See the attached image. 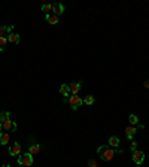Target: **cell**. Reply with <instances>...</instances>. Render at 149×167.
<instances>
[{
  "label": "cell",
  "instance_id": "6da1fadb",
  "mask_svg": "<svg viewBox=\"0 0 149 167\" xmlns=\"http://www.w3.org/2000/svg\"><path fill=\"white\" fill-rule=\"evenodd\" d=\"M97 154L100 155V158L103 161H111L112 158H113V155H115V151L109 145H103V146H100V148L97 149Z\"/></svg>",
  "mask_w": 149,
  "mask_h": 167
},
{
  "label": "cell",
  "instance_id": "7a4b0ae2",
  "mask_svg": "<svg viewBox=\"0 0 149 167\" xmlns=\"http://www.w3.org/2000/svg\"><path fill=\"white\" fill-rule=\"evenodd\" d=\"M11 116V113L9 112H6V118L2 121V125H3V130H6V131H15L17 130V124L9 118Z\"/></svg>",
  "mask_w": 149,
  "mask_h": 167
},
{
  "label": "cell",
  "instance_id": "3957f363",
  "mask_svg": "<svg viewBox=\"0 0 149 167\" xmlns=\"http://www.w3.org/2000/svg\"><path fill=\"white\" fill-rule=\"evenodd\" d=\"M18 163H19V166H22V167L31 166V164H33V155L28 154V152L21 154V155L18 157Z\"/></svg>",
  "mask_w": 149,
  "mask_h": 167
},
{
  "label": "cell",
  "instance_id": "277c9868",
  "mask_svg": "<svg viewBox=\"0 0 149 167\" xmlns=\"http://www.w3.org/2000/svg\"><path fill=\"white\" fill-rule=\"evenodd\" d=\"M67 102H69V105L72 106V109H73V111H76V109H78V108H79V106L84 103V100H82V99H81L78 94H74V95H70Z\"/></svg>",
  "mask_w": 149,
  "mask_h": 167
},
{
  "label": "cell",
  "instance_id": "5b68a950",
  "mask_svg": "<svg viewBox=\"0 0 149 167\" xmlns=\"http://www.w3.org/2000/svg\"><path fill=\"white\" fill-rule=\"evenodd\" d=\"M133 161L136 163V164H142L143 161H145V154L142 152V151H134L133 152Z\"/></svg>",
  "mask_w": 149,
  "mask_h": 167
},
{
  "label": "cell",
  "instance_id": "8992f818",
  "mask_svg": "<svg viewBox=\"0 0 149 167\" xmlns=\"http://www.w3.org/2000/svg\"><path fill=\"white\" fill-rule=\"evenodd\" d=\"M52 12H54L55 17L63 15V12H64V6H63L61 3H54V5H52Z\"/></svg>",
  "mask_w": 149,
  "mask_h": 167
},
{
  "label": "cell",
  "instance_id": "52a82bcc",
  "mask_svg": "<svg viewBox=\"0 0 149 167\" xmlns=\"http://www.w3.org/2000/svg\"><path fill=\"white\" fill-rule=\"evenodd\" d=\"M9 154L14 155V157H15V155H19V154H21V145H19V143H14V145L9 148Z\"/></svg>",
  "mask_w": 149,
  "mask_h": 167
},
{
  "label": "cell",
  "instance_id": "ba28073f",
  "mask_svg": "<svg viewBox=\"0 0 149 167\" xmlns=\"http://www.w3.org/2000/svg\"><path fill=\"white\" fill-rule=\"evenodd\" d=\"M60 94H61L64 99H67V100H69V97H70V90H69V85H61V87H60Z\"/></svg>",
  "mask_w": 149,
  "mask_h": 167
},
{
  "label": "cell",
  "instance_id": "9c48e42d",
  "mask_svg": "<svg viewBox=\"0 0 149 167\" xmlns=\"http://www.w3.org/2000/svg\"><path fill=\"white\" fill-rule=\"evenodd\" d=\"M81 82H76V84H70L69 85V90H70V94L72 95H74V94H78L79 93V90H81Z\"/></svg>",
  "mask_w": 149,
  "mask_h": 167
},
{
  "label": "cell",
  "instance_id": "30bf717a",
  "mask_svg": "<svg viewBox=\"0 0 149 167\" xmlns=\"http://www.w3.org/2000/svg\"><path fill=\"white\" fill-rule=\"evenodd\" d=\"M136 131H137L136 125H130V127H127V129H125V136H127L128 139H133V136L136 134Z\"/></svg>",
  "mask_w": 149,
  "mask_h": 167
},
{
  "label": "cell",
  "instance_id": "8fae6325",
  "mask_svg": "<svg viewBox=\"0 0 149 167\" xmlns=\"http://www.w3.org/2000/svg\"><path fill=\"white\" fill-rule=\"evenodd\" d=\"M9 140H11L9 133H5V131H3V133L0 134V143H2V145H8V143H9Z\"/></svg>",
  "mask_w": 149,
  "mask_h": 167
},
{
  "label": "cell",
  "instance_id": "7c38bea8",
  "mask_svg": "<svg viewBox=\"0 0 149 167\" xmlns=\"http://www.w3.org/2000/svg\"><path fill=\"white\" fill-rule=\"evenodd\" d=\"M46 21H48L51 25H55V24H58V17H55L54 14H48V15H46Z\"/></svg>",
  "mask_w": 149,
  "mask_h": 167
},
{
  "label": "cell",
  "instance_id": "4fadbf2b",
  "mask_svg": "<svg viewBox=\"0 0 149 167\" xmlns=\"http://www.w3.org/2000/svg\"><path fill=\"white\" fill-rule=\"evenodd\" d=\"M39 151H40L39 143H33V145H30V148H28V154L35 155V154H39Z\"/></svg>",
  "mask_w": 149,
  "mask_h": 167
},
{
  "label": "cell",
  "instance_id": "5bb4252c",
  "mask_svg": "<svg viewBox=\"0 0 149 167\" xmlns=\"http://www.w3.org/2000/svg\"><path fill=\"white\" fill-rule=\"evenodd\" d=\"M8 42H11V43H18L19 42V36L17 33H9V36H8Z\"/></svg>",
  "mask_w": 149,
  "mask_h": 167
},
{
  "label": "cell",
  "instance_id": "9a60e30c",
  "mask_svg": "<svg viewBox=\"0 0 149 167\" xmlns=\"http://www.w3.org/2000/svg\"><path fill=\"white\" fill-rule=\"evenodd\" d=\"M118 145H119V139L116 136H112L111 139H109V146L111 148H116Z\"/></svg>",
  "mask_w": 149,
  "mask_h": 167
},
{
  "label": "cell",
  "instance_id": "2e32d148",
  "mask_svg": "<svg viewBox=\"0 0 149 167\" xmlns=\"http://www.w3.org/2000/svg\"><path fill=\"white\" fill-rule=\"evenodd\" d=\"M128 121H130V124H131V125H137V124H139V118H137L136 115H130Z\"/></svg>",
  "mask_w": 149,
  "mask_h": 167
},
{
  "label": "cell",
  "instance_id": "e0dca14e",
  "mask_svg": "<svg viewBox=\"0 0 149 167\" xmlns=\"http://www.w3.org/2000/svg\"><path fill=\"white\" fill-rule=\"evenodd\" d=\"M6 42H8V39L3 36H0V51H3L5 49V46H6Z\"/></svg>",
  "mask_w": 149,
  "mask_h": 167
},
{
  "label": "cell",
  "instance_id": "ac0fdd59",
  "mask_svg": "<svg viewBox=\"0 0 149 167\" xmlns=\"http://www.w3.org/2000/svg\"><path fill=\"white\" fill-rule=\"evenodd\" d=\"M84 103H85V105H93V103H94V97H93V95H87V97L84 99Z\"/></svg>",
  "mask_w": 149,
  "mask_h": 167
},
{
  "label": "cell",
  "instance_id": "d6986e66",
  "mask_svg": "<svg viewBox=\"0 0 149 167\" xmlns=\"http://www.w3.org/2000/svg\"><path fill=\"white\" fill-rule=\"evenodd\" d=\"M42 11H43V12H51V11H52V6H51V5H43V6H42Z\"/></svg>",
  "mask_w": 149,
  "mask_h": 167
},
{
  "label": "cell",
  "instance_id": "ffe728a7",
  "mask_svg": "<svg viewBox=\"0 0 149 167\" xmlns=\"http://www.w3.org/2000/svg\"><path fill=\"white\" fill-rule=\"evenodd\" d=\"M136 148H137V143H136V142H131L130 149H131V151H133V152H134V151H136Z\"/></svg>",
  "mask_w": 149,
  "mask_h": 167
},
{
  "label": "cell",
  "instance_id": "44dd1931",
  "mask_svg": "<svg viewBox=\"0 0 149 167\" xmlns=\"http://www.w3.org/2000/svg\"><path fill=\"white\" fill-rule=\"evenodd\" d=\"M88 164H90V167H97V163H95L94 160H91V161H90Z\"/></svg>",
  "mask_w": 149,
  "mask_h": 167
},
{
  "label": "cell",
  "instance_id": "7402d4cb",
  "mask_svg": "<svg viewBox=\"0 0 149 167\" xmlns=\"http://www.w3.org/2000/svg\"><path fill=\"white\" fill-rule=\"evenodd\" d=\"M143 85H145V88H149V81H145V84H143Z\"/></svg>",
  "mask_w": 149,
  "mask_h": 167
},
{
  "label": "cell",
  "instance_id": "603a6c76",
  "mask_svg": "<svg viewBox=\"0 0 149 167\" xmlns=\"http://www.w3.org/2000/svg\"><path fill=\"white\" fill-rule=\"evenodd\" d=\"M3 133V125H2V122H0V134Z\"/></svg>",
  "mask_w": 149,
  "mask_h": 167
},
{
  "label": "cell",
  "instance_id": "cb8c5ba5",
  "mask_svg": "<svg viewBox=\"0 0 149 167\" xmlns=\"http://www.w3.org/2000/svg\"><path fill=\"white\" fill-rule=\"evenodd\" d=\"M2 167H12L11 164H5V166H2Z\"/></svg>",
  "mask_w": 149,
  "mask_h": 167
}]
</instances>
